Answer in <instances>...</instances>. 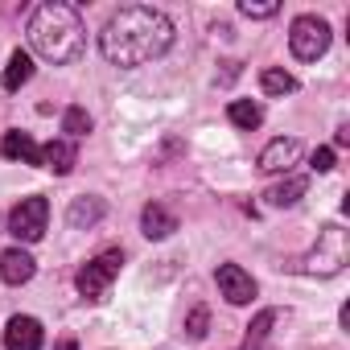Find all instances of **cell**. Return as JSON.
<instances>
[{
  "label": "cell",
  "mask_w": 350,
  "mask_h": 350,
  "mask_svg": "<svg viewBox=\"0 0 350 350\" xmlns=\"http://www.w3.org/2000/svg\"><path fill=\"white\" fill-rule=\"evenodd\" d=\"M227 120H231L235 128L252 132V128H260V124H264V107H260V103H252V99H231Z\"/></svg>",
  "instance_id": "obj_18"
},
{
  "label": "cell",
  "mask_w": 350,
  "mask_h": 350,
  "mask_svg": "<svg viewBox=\"0 0 350 350\" xmlns=\"http://www.w3.org/2000/svg\"><path fill=\"white\" fill-rule=\"evenodd\" d=\"M0 152H5L9 161H21V165H42V148H38L33 136H25V132H5Z\"/></svg>",
  "instance_id": "obj_12"
},
{
  "label": "cell",
  "mask_w": 350,
  "mask_h": 350,
  "mask_svg": "<svg viewBox=\"0 0 350 350\" xmlns=\"http://www.w3.org/2000/svg\"><path fill=\"white\" fill-rule=\"evenodd\" d=\"M235 79H239V62H227V70H223V79H219V83L227 87V83H235Z\"/></svg>",
  "instance_id": "obj_24"
},
{
  "label": "cell",
  "mask_w": 350,
  "mask_h": 350,
  "mask_svg": "<svg viewBox=\"0 0 350 350\" xmlns=\"http://www.w3.org/2000/svg\"><path fill=\"white\" fill-rule=\"evenodd\" d=\"M173 46V21L152 9V5H124L120 13L107 17L99 33V50L111 66H144Z\"/></svg>",
  "instance_id": "obj_1"
},
{
  "label": "cell",
  "mask_w": 350,
  "mask_h": 350,
  "mask_svg": "<svg viewBox=\"0 0 350 350\" xmlns=\"http://www.w3.org/2000/svg\"><path fill=\"white\" fill-rule=\"evenodd\" d=\"M33 79V58L25 54V50H13V58H9V66H5V91H21L25 83Z\"/></svg>",
  "instance_id": "obj_17"
},
{
  "label": "cell",
  "mask_w": 350,
  "mask_h": 350,
  "mask_svg": "<svg viewBox=\"0 0 350 350\" xmlns=\"http://www.w3.org/2000/svg\"><path fill=\"white\" fill-rule=\"evenodd\" d=\"M215 280H219V293H223L231 305H247V301L256 297V280H252V272H243L239 264H219Z\"/></svg>",
  "instance_id": "obj_7"
},
{
  "label": "cell",
  "mask_w": 350,
  "mask_h": 350,
  "mask_svg": "<svg viewBox=\"0 0 350 350\" xmlns=\"http://www.w3.org/2000/svg\"><path fill=\"white\" fill-rule=\"evenodd\" d=\"M58 350H79V346H75V338H62V342H58Z\"/></svg>",
  "instance_id": "obj_25"
},
{
  "label": "cell",
  "mask_w": 350,
  "mask_h": 350,
  "mask_svg": "<svg viewBox=\"0 0 350 350\" xmlns=\"http://www.w3.org/2000/svg\"><path fill=\"white\" fill-rule=\"evenodd\" d=\"M297 157H301V140L280 136V140H272V144L260 152V173H284V169L297 165Z\"/></svg>",
  "instance_id": "obj_9"
},
{
  "label": "cell",
  "mask_w": 350,
  "mask_h": 350,
  "mask_svg": "<svg viewBox=\"0 0 350 350\" xmlns=\"http://www.w3.org/2000/svg\"><path fill=\"white\" fill-rule=\"evenodd\" d=\"M305 194H309V182H305V178H284V182H276V186L264 194V202H268L272 211H284V206H297Z\"/></svg>",
  "instance_id": "obj_14"
},
{
  "label": "cell",
  "mask_w": 350,
  "mask_h": 350,
  "mask_svg": "<svg viewBox=\"0 0 350 350\" xmlns=\"http://www.w3.org/2000/svg\"><path fill=\"white\" fill-rule=\"evenodd\" d=\"M29 46L33 54H42L54 66H66L83 54L87 46V29L75 5H62V0H50L29 17Z\"/></svg>",
  "instance_id": "obj_2"
},
{
  "label": "cell",
  "mask_w": 350,
  "mask_h": 350,
  "mask_svg": "<svg viewBox=\"0 0 350 350\" xmlns=\"http://www.w3.org/2000/svg\"><path fill=\"white\" fill-rule=\"evenodd\" d=\"M260 87H264V95H293V91H297V79H293L288 70L268 66V70L260 75Z\"/></svg>",
  "instance_id": "obj_19"
},
{
  "label": "cell",
  "mask_w": 350,
  "mask_h": 350,
  "mask_svg": "<svg viewBox=\"0 0 350 350\" xmlns=\"http://www.w3.org/2000/svg\"><path fill=\"white\" fill-rule=\"evenodd\" d=\"M313 169H317V173H329V169H334V148H317V152H313Z\"/></svg>",
  "instance_id": "obj_23"
},
{
  "label": "cell",
  "mask_w": 350,
  "mask_h": 350,
  "mask_svg": "<svg viewBox=\"0 0 350 350\" xmlns=\"http://www.w3.org/2000/svg\"><path fill=\"white\" fill-rule=\"evenodd\" d=\"M346 260H350V239H346V231L338 227V223H329V227H321L317 231V243L293 264L301 276H338L342 268H346Z\"/></svg>",
  "instance_id": "obj_3"
},
{
  "label": "cell",
  "mask_w": 350,
  "mask_h": 350,
  "mask_svg": "<svg viewBox=\"0 0 350 350\" xmlns=\"http://www.w3.org/2000/svg\"><path fill=\"white\" fill-rule=\"evenodd\" d=\"M239 13H243V17H252V21H264V17H276V13H280V5H276V0H264V5H252V0H243Z\"/></svg>",
  "instance_id": "obj_22"
},
{
  "label": "cell",
  "mask_w": 350,
  "mask_h": 350,
  "mask_svg": "<svg viewBox=\"0 0 350 350\" xmlns=\"http://www.w3.org/2000/svg\"><path fill=\"white\" fill-rule=\"evenodd\" d=\"M46 223H50V202L42 194L33 198H21L13 211H9V235H17L21 243H38L46 235Z\"/></svg>",
  "instance_id": "obj_6"
},
{
  "label": "cell",
  "mask_w": 350,
  "mask_h": 350,
  "mask_svg": "<svg viewBox=\"0 0 350 350\" xmlns=\"http://www.w3.org/2000/svg\"><path fill=\"white\" fill-rule=\"evenodd\" d=\"M206 329H211V309H206V305H194V309L186 313V338H190V342H202Z\"/></svg>",
  "instance_id": "obj_21"
},
{
  "label": "cell",
  "mask_w": 350,
  "mask_h": 350,
  "mask_svg": "<svg viewBox=\"0 0 350 350\" xmlns=\"http://www.w3.org/2000/svg\"><path fill=\"white\" fill-rule=\"evenodd\" d=\"M120 268H124V252H120V247H107V252H99L95 260H87V264L79 268L75 284H79V293H83L87 301H99V297L111 288V280L120 276Z\"/></svg>",
  "instance_id": "obj_4"
},
{
  "label": "cell",
  "mask_w": 350,
  "mask_h": 350,
  "mask_svg": "<svg viewBox=\"0 0 350 350\" xmlns=\"http://www.w3.org/2000/svg\"><path fill=\"white\" fill-rule=\"evenodd\" d=\"M33 272H38V264H33L29 252H21V247H5V252H0V280H5V284H29Z\"/></svg>",
  "instance_id": "obj_10"
},
{
  "label": "cell",
  "mask_w": 350,
  "mask_h": 350,
  "mask_svg": "<svg viewBox=\"0 0 350 350\" xmlns=\"http://www.w3.org/2000/svg\"><path fill=\"white\" fill-rule=\"evenodd\" d=\"M140 231L148 235V239H169L173 231H178V215H169L165 206H144V215H140Z\"/></svg>",
  "instance_id": "obj_15"
},
{
  "label": "cell",
  "mask_w": 350,
  "mask_h": 350,
  "mask_svg": "<svg viewBox=\"0 0 350 350\" xmlns=\"http://www.w3.org/2000/svg\"><path fill=\"white\" fill-rule=\"evenodd\" d=\"M276 321H280V309H264V313H256L239 350H264V342L272 338V325H276Z\"/></svg>",
  "instance_id": "obj_16"
},
{
  "label": "cell",
  "mask_w": 350,
  "mask_h": 350,
  "mask_svg": "<svg viewBox=\"0 0 350 350\" xmlns=\"http://www.w3.org/2000/svg\"><path fill=\"white\" fill-rule=\"evenodd\" d=\"M103 215H107V202L95 198V194H83V198L70 202V211H66V227H70V231H91Z\"/></svg>",
  "instance_id": "obj_11"
},
{
  "label": "cell",
  "mask_w": 350,
  "mask_h": 350,
  "mask_svg": "<svg viewBox=\"0 0 350 350\" xmlns=\"http://www.w3.org/2000/svg\"><path fill=\"white\" fill-rule=\"evenodd\" d=\"M42 321L38 317H25V313H17V317H9V325H5V350H42Z\"/></svg>",
  "instance_id": "obj_8"
},
{
  "label": "cell",
  "mask_w": 350,
  "mask_h": 350,
  "mask_svg": "<svg viewBox=\"0 0 350 350\" xmlns=\"http://www.w3.org/2000/svg\"><path fill=\"white\" fill-rule=\"evenodd\" d=\"M62 132H66L70 140L87 136V132H91V116H87L83 107H66V111H62Z\"/></svg>",
  "instance_id": "obj_20"
},
{
  "label": "cell",
  "mask_w": 350,
  "mask_h": 350,
  "mask_svg": "<svg viewBox=\"0 0 350 350\" xmlns=\"http://www.w3.org/2000/svg\"><path fill=\"white\" fill-rule=\"evenodd\" d=\"M75 161H79V152H75L70 140H50V144L42 148V169L58 173V178H66V173L75 169Z\"/></svg>",
  "instance_id": "obj_13"
},
{
  "label": "cell",
  "mask_w": 350,
  "mask_h": 350,
  "mask_svg": "<svg viewBox=\"0 0 350 350\" xmlns=\"http://www.w3.org/2000/svg\"><path fill=\"white\" fill-rule=\"evenodd\" d=\"M288 50L301 62H317L329 50V25L321 17H313V13H301L293 21V29H288Z\"/></svg>",
  "instance_id": "obj_5"
}]
</instances>
